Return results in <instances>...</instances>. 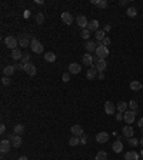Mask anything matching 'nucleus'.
<instances>
[{
  "label": "nucleus",
  "mask_w": 143,
  "mask_h": 160,
  "mask_svg": "<svg viewBox=\"0 0 143 160\" xmlns=\"http://www.w3.org/2000/svg\"><path fill=\"white\" fill-rule=\"evenodd\" d=\"M94 53H96V57H97L99 60H106V57L109 56V49L100 43V44L97 46V49H96Z\"/></svg>",
  "instance_id": "obj_1"
},
{
  "label": "nucleus",
  "mask_w": 143,
  "mask_h": 160,
  "mask_svg": "<svg viewBox=\"0 0 143 160\" xmlns=\"http://www.w3.org/2000/svg\"><path fill=\"white\" fill-rule=\"evenodd\" d=\"M5 44H6V47L15 50V49H17V46H19V39L15 37V36H7V37L5 39Z\"/></svg>",
  "instance_id": "obj_2"
},
{
  "label": "nucleus",
  "mask_w": 143,
  "mask_h": 160,
  "mask_svg": "<svg viewBox=\"0 0 143 160\" xmlns=\"http://www.w3.org/2000/svg\"><path fill=\"white\" fill-rule=\"evenodd\" d=\"M30 47H32V52H35V53H37V54H40L42 52H43V44L37 40V39H32V44H30Z\"/></svg>",
  "instance_id": "obj_3"
},
{
  "label": "nucleus",
  "mask_w": 143,
  "mask_h": 160,
  "mask_svg": "<svg viewBox=\"0 0 143 160\" xmlns=\"http://www.w3.org/2000/svg\"><path fill=\"white\" fill-rule=\"evenodd\" d=\"M12 146H13V144H12V141H10L9 139H3L2 141H0V151H2V154L7 153V151L10 150Z\"/></svg>",
  "instance_id": "obj_4"
},
{
  "label": "nucleus",
  "mask_w": 143,
  "mask_h": 160,
  "mask_svg": "<svg viewBox=\"0 0 143 160\" xmlns=\"http://www.w3.org/2000/svg\"><path fill=\"white\" fill-rule=\"evenodd\" d=\"M123 119L127 124H132L136 119V112H132V110H127L126 113H123Z\"/></svg>",
  "instance_id": "obj_5"
},
{
  "label": "nucleus",
  "mask_w": 143,
  "mask_h": 160,
  "mask_svg": "<svg viewBox=\"0 0 143 160\" xmlns=\"http://www.w3.org/2000/svg\"><path fill=\"white\" fill-rule=\"evenodd\" d=\"M19 44H20V47H29L32 44L30 43V36H27V35L19 36Z\"/></svg>",
  "instance_id": "obj_6"
},
{
  "label": "nucleus",
  "mask_w": 143,
  "mask_h": 160,
  "mask_svg": "<svg viewBox=\"0 0 143 160\" xmlns=\"http://www.w3.org/2000/svg\"><path fill=\"white\" fill-rule=\"evenodd\" d=\"M9 140L12 141V144H13V147H20V144H22V137L19 136V134H9Z\"/></svg>",
  "instance_id": "obj_7"
},
{
  "label": "nucleus",
  "mask_w": 143,
  "mask_h": 160,
  "mask_svg": "<svg viewBox=\"0 0 143 160\" xmlns=\"http://www.w3.org/2000/svg\"><path fill=\"white\" fill-rule=\"evenodd\" d=\"M25 72H26L29 76H36L37 69H36V66H35L33 63H27V64H25Z\"/></svg>",
  "instance_id": "obj_8"
},
{
  "label": "nucleus",
  "mask_w": 143,
  "mask_h": 160,
  "mask_svg": "<svg viewBox=\"0 0 143 160\" xmlns=\"http://www.w3.org/2000/svg\"><path fill=\"white\" fill-rule=\"evenodd\" d=\"M109 140V133L107 131H100L96 134V141L97 143H106Z\"/></svg>",
  "instance_id": "obj_9"
},
{
  "label": "nucleus",
  "mask_w": 143,
  "mask_h": 160,
  "mask_svg": "<svg viewBox=\"0 0 143 160\" xmlns=\"http://www.w3.org/2000/svg\"><path fill=\"white\" fill-rule=\"evenodd\" d=\"M62 22L66 23L67 26L72 25V23H73V16H72V13H69V12H63V13H62Z\"/></svg>",
  "instance_id": "obj_10"
},
{
  "label": "nucleus",
  "mask_w": 143,
  "mask_h": 160,
  "mask_svg": "<svg viewBox=\"0 0 143 160\" xmlns=\"http://www.w3.org/2000/svg\"><path fill=\"white\" fill-rule=\"evenodd\" d=\"M67 69H69V73H70V74H77V73H80V70H82V67H80L79 63H70Z\"/></svg>",
  "instance_id": "obj_11"
},
{
  "label": "nucleus",
  "mask_w": 143,
  "mask_h": 160,
  "mask_svg": "<svg viewBox=\"0 0 143 160\" xmlns=\"http://www.w3.org/2000/svg\"><path fill=\"white\" fill-rule=\"evenodd\" d=\"M116 112V106L112 102H106L104 103V113L106 114H113Z\"/></svg>",
  "instance_id": "obj_12"
},
{
  "label": "nucleus",
  "mask_w": 143,
  "mask_h": 160,
  "mask_svg": "<svg viewBox=\"0 0 143 160\" xmlns=\"http://www.w3.org/2000/svg\"><path fill=\"white\" fill-rule=\"evenodd\" d=\"M89 20L86 19V16H77V26L82 29H87Z\"/></svg>",
  "instance_id": "obj_13"
},
{
  "label": "nucleus",
  "mask_w": 143,
  "mask_h": 160,
  "mask_svg": "<svg viewBox=\"0 0 143 160\" xmlns=\"http://www.w3.org/2000/svg\"><path fill=\"white\" fill-rule=\"evenodd\" d=\"M72 134H73V136H77V137H82V136H83V127L79 126V124L72 126Z\"/></svg>",
  "instance_id": "obj_14"
},
{
  "label": "nucleus",
  "mask_w": 143,
  "mask_h": 160,
  "mask_svg": "<svg viewBox=\"0 0 143 160\" xmlns=\"http://www.w3.org/2000/svg\"><path fill=\"white\" fill-rule=\"evenodd\" d=\"M122 133H123V136H124V137L130 139V137H133L134 130H133V127H132V126H124V127H123V130H122Z\"/></svg>",
  "instance_id": "obj_15"
},
{
  "label": "nucleus",
  "mask_w": 143,
  "mask_h": 160,
  "mask_svg": "<svg viewBox=\"0 0 143 160\" xmlns=\"http://www.w3.org/2000/svg\"><path fill=\"white\" fill-rule=\"evenodd\" d=\"M82 62H83V64L92 67V64H93V56H92L90 53H86V54L82 57Z\"/></svg>",
  "instance_id": "obj_16"
},
{
  "label": "nucleus",
  "mask_w": 143,
  "mask_h": 160,
  "mask_svg": "<svg viewBox=\"0 0 143 160\" xmlns=\"http://www.w3.org/2000/svg\"><path fill=\"white\" fill-rule=\"evenodd\" d=\"M112 150H113L114 153H122V151H123V143H122L120 140H116V141L112 144Z\"/></svg>",
  "instance_id": "obj_17"
},
{
  "label": "nucleus",
  "mask_w": 143,
  "mask_h": 160,
  "mask_svg": "<svg viewBox=\"0 0 143 160\" xmlns=\"http://www.w3.org/2000/svg\"><path fill=\"white\" fill-rule=\"evenodd\" d=\"M97 46H99V44H96L94 42H90V40H89V42L84 44V49H86V52H87V53H92V52H96Z\"/></svg>",
  "instance_id": "obj_18"
},
{
  "label": "nucleus",
  "mask_w": 143,
  "mask_h": 160,
  "mask_svg": "<svg viewBox=\"0 0 143 160\" xmlns=\"http://www.w3.org/2000/svg\"><path fill=\"white\" fill-rule=\"evenodd\" d=\"M96 76H97V69H96V67H89V69H87V73H86L87 80H93Z\"/></svg>",
  "instance_id": "obj_19"
},
{
  "label": "nucleus",
  "mask_w": 143,
  "mask_h": 160,
  "mask_svg": "<svg viewBox=\"0 0 143 160\" xmlns=\"http://www.w3.org/2000/svg\"><path fill=\"white\" fill-rule=\"evenodd\" d=\"M87 30H90V32H97L99 30V22L97 20H90L89 22V25H87Z\"/></svg>",
  "instance_id": "obj_20"
},
{
  "label": "nucleus",
  "mask_w": 143,
  "mask_h": 160,
  "mask_svg": "<svg viewBox=\"0 0 143 160\" xmlns=\"http://www.w3.org/2000/svg\"><path fill=\"white\" fill-rule=\"evenodd\" d=\"M15 72H16V67H15L13 64H9V66H6V67L3 69V74H5L6 77L12 76V74H13Z\"/></svg>",
  "instance_id": "obj_21"
},
{
  "label": "nucleus",
  "mask_w": 143,
  "mask_h": 160,
  "mask_svg": "<svg viewBox=\"0 0 143 160\" xmlns=\"http://www.w3.org/2000/svg\"><path fill=\"white\" fill-rule=\"evenodd\" d=\"M124 160H139V154L134 150H130L124 154Z\"/></svg>",
  "instance_id": "obj_22"
},
{
  "label": "nucleus",
  "mask_w": 143,
  "mask_h": 160,
  "mask_svg": "<svg viewBox=\"0 0 143 160\" xmlns=\"http://www.w3.org/2000/svg\"><path fill=\"white\" fill-rule=\"evenodd\" d=\"M104 35H106V33H104L103 30H97V32L94 33V39H96V42H97L99 44H100V43L106 39V36H104Z\"/></svg>",
  "instance_id": "obj_23"
},
{
  "label": "nucleus",
  "mask_w": 143,
  "mask_h": 160,
  "mask_svg": "<svg viewBox=\"0 0 143 160\" xmlns=\"http://www.w3.org/2000/svg\"><path fill=\"white\" fill-rule=\"evenodd\" d=\"M130 89H132L133 92H137V90L143 89V84H142L139 80H133V82L130 83Z\"/></svg>",
  "instance_id": "obj_24"
},
{
  "label": "nucleus",
  "mask_w": 143,
  "mask_h": 160,
  "mask_svg": "<svg viewBox=\"0 0 143 160\" xmlns=\"http://www.w3.org/2000/svg\"><path fill=\"white\" fill-rule=\"evenodd\" d=\"M106 67H107V62H106V60H99L97 64H96V69H97L99 73L103 72V70H106Z\"/></svg>",
  "instance_id": "obj_25"
},
{
  "label": "nucleus",
  "mask_w": 143,
  "mask_h": 160,
  "mask_svg": "<svg viewBox=\"0 0 143 160\" xmlns=\"http://www.w3.org/2000/svg\"><path fill=\"white\" fill-rule=\"evenodd\" d=\"M22 56H23V53H20V50H19V49H15V50H12V54H10V57H12L13 60H20V59H22Z\"/></svg>",
  "instance_id": "obj_26"
},
{
  "label": "nucleus",
  "mask_w": 143,
  "mask_h": 160,
  "mask_svg": "<svg viewBox=\"0 0 143 160\" xmlns=\"http://www.w3.org/2000/svg\"><path fill=\"white\" fill-rule=\"evenodd\" d=\"M116 109H117L120 113H126V112H127V103H124V102H119V103L116 104Z\"/></svg>",
  "instance_id": "obj_27"
},
{
  "label": "nucleus",
  "mask_w": 143,
  "mask_h": 160,
  "mask_svg": "<svg viewBox=\"0 0 143 160\" xmlns=\"http://www.w3.org/2000/svg\"><path fill=\"white\" fill-rule=\"evenodd\" d=\"M45 60L49 62V63H52V62L56 60V54L53 52H47V53H45Z\"/></svg>",
  "instance_id": "obj_28"
},
{
  "label": "nucleus",
  "mask_w": 143,
  "mask_h": 160,
  "mask_svg": "<svg viewBox=\"0 0 143 160\" xmlns=\"http://www.w3.org/2000/svg\"><path fill=\"white\" fill-rule=\"evenodd\" d=\"M92 3L96 5L97 7H100V9H106L107 7V2H106V0H93Z\"/></svg>",
  "instance_id": "obj_29"
},
{
  "label": "nucleus",
  "mask_w": 143,
  "mask_h": 160,
  "mask_svg": "<svg viewBox=\"0 0 143 160\" xmlns=\"http://www.w3.org/2000/svg\"><path fill=\"white\" fill-rule=\"evenodd\" d=\"M25 131V126L23 124H16L15 127H13V133L15 134H19V136H22V133Z\"/></svg>",
  "instance_id": "obj_30"
},
{
  "label": "nucleus",
  "mask_w": 143,
  "mask_h": 160,
  "mask_svg": "<svg viewBox=\"0 0 143 160\" xmlns=\"http://www.w3.org/2000/svg\"><path fill=\"white\" fill-rule=\"evenodd\" d=\"M79 143H80V137H77V136H73V137L69 139V144L70 146H77Z\"/></svg>",
  "instance_id": "obj_31"
},
{
  "label": "nucleus",
  "mask_w": 143,
  "mask_h": 160,
  "mask_svg": "<svg viewBox=\"0 0 143 160\" xmlns=\"http://www.w3.org/2000/svg\"><path fill=\"white\" fill-rule=\"evenodd\" d=\"M126 15H127L129 17H136V15H137L136 7H129V9H127V12H126Z\"/></svg>",
  "instance_id": "obj_32"
},
{
  "label": "nucleus",
  "mask_w": 143,
  "mask_h": 160,
  "mask_svg": "<svg viewBox=\"0 0 143 160\" xmlns=\"http://www.w3.org/2000/svg\"><path fill=\"white\" fill-rule=\"evenodd\" d=\"M94 160H107V153L106 151H99L96 154V159Z\"/></svg>",
  "instance_id": "obj_33"
},
{
  "label": "nucleus",
  "mask_w": 143,
  "mask_h": 160,
  "mask_svg": "<svg viewBox=\"0 0 143 160\" xmlns=\"http://www.w3.org/2000/svg\"><path fill=\"white\" fill-rule=\"evenodd\" d=\"M20 62H22L23 64H27V63H30V54H29V53H23V56H22Z\"/></svg>",
  "instance_id": "obj_34"
},
{
  "label": "nucleus",
  "mask_w": 143,
  "mask_h": 160,
  "mask_svg": "<svg viewBox=\"0 0 143 160\" xmlns=\"http://www.w3.org/2000/svg\"><path fill=\"white\" fill-rule=\"evenodd\" d=\"M43 22H45L43 13H37V15H36V23H37V25H43Z\"/></svg>",
  "instance_id": "obj_35"
},
{
  "label": "nucleus",
  "mask_w": 143,
  "mask_h": 160,
  "mask_svg": "<svg viewBox=\"0 0 143 160\" xmlns=\"http://www.w3.org/2000/svg\"><path fill=\"white\" fill-rule=\"evenodd\" d=\"M129 107H130L132 112H136V113H137V102H136V100L129 102Z\"/></svg>",
  "instance_id": "obj_36"
},
{
  "label": "nucleus",
  "mask_w": 143,
  "mask_h": 160,
  "mask_svg": "<svg viewBox=\"0 0 143 160\" xmlns=\"http://www.w3.org/2000/svg\"><path fill=\"white\" fill-rule=\"evenodd\" d=\"M129 144H130V146H134V147H136L137 144H140V140H137L136 137H130V139H129Z\"/></svg>",
  "instance_id": "obj_37"
},
{
  "label": "nucleus",
  "mask_w": 143,
  "mask_h": 160,
  "mask_svg": "<svg viewBox=\"0 0 143 160\" xmlns=\"http://www.w3.org/2000/svg\"><path fill=\"white\" fill-rule=\"evenodd\" d=\"M80 36H82L83 39H89V36H90V30L83 29V30H82V33H80Z\"/></svg>",
  "instance_id": "obj_38"
},
{
  "label": "nucleus",
  "mask_w": 143,
  "mask_h": 160,
  "mask_svg": "<svg viewBox=\"0 0 143 160\" xmlns=\"http://www.w3.org/2000/svg\"><path fill=\"white\" fill-rule=\"evenodd\" d=\"M15 67H16V70H25V64L23 63H16V64H13Z\"/></svg>",
  "instance_id": "obj_39"
},
{
  "label": "nucleus",
  "mask_w": 143,
  "mask_h": 160,
  "mask_svg": "<svg viewBox=\"0 0 143 160\" xmlns=\"http://www.w3.org/2000/svg\"><path fill=\"white\" fill-rule=\"evenodd\" d=\"M2 83H3V86H9V84H10V79L5 76V77L2 79Z\"/></svg>",
  "instance_id": "obj_40"
},
{
  "label": "nucleus",
  "mask_w": 143,
  "mask_h": 160,
  "mask_svg": "<svg viewBox=\"0 0 143 160\" xmlns=\"http://www.w3.org/2000/svg\"><path fill=\"white\" fill-rule=\"evenodd\" d=\"M62 79H63V82H69L70 80V73H65Z\"/></svg>",
  "instance_id": "obj_41"
},
{
  "label": "nucleus",
  "mask_w": 143,
  "mask_h": 160,
  "mask_svg": "<svg viewBox=\"0 0 143 160\" xmlns=\"http://www.w3.org/2000/svg\"><path fill=\"white\" fill-rule=\"evenodd\" d=\"M102 44H103V46H106V47H107V46H109V44H110V39H109V37H106V39H104V40H103V42H102Z\"/></svg>",
  "instance_id": "obj_42"
},
{
  "label": "nucleus",
  "mask_w": 143,
  "mask_h": 160,
  "mask_svg": "<svg viewBox=\"0 0 143 160\" xmlns=\"http://www.w3.org/2000/svg\"><path fill=\"white\" fill-rule=\"evenodd\" d=\"M5 131H6V126H5V123H2L0 124V133L5 134Z\"/></svg>",
  "instance_id": "obj_43"
},
{
  "label": "nucleus",
  "mask_w": 143,
  "mask_h": 160,
  "mask_svg": "<svg viewBox=\"0 0 143 160\" xmlns=\"http://www.w3.org/2000/svg\"><path fill=\"white\" fill-rule=\"evenodd\" d=\"M80 143H82V144H86V143H87V136H84V134H83V136H82V139H80Z\"/></svg>",
  "instance_id": "obj_44"
},
{
  "label": "nucleus",
  "mask_w": 143,
  "mask_h": 160,
  "mask_svg": "<svg viewBox=\"0 0 143 160\" xmlns=\"http://www.w3.org/2000/svg\"><path fill=\"white\" fill-rule=\"evenodd\" d=\"M110 29H112V26H110V25H106V26L103 27V32H104V33H106V32H110Z\"/></svg>",
  "instance_id": "obj_45"
},
{
  "label": "nucleus",
  "mask_w": 143,
  "mask_h": 160,
  "mask_svg": "<svg viewBox=\"0 0 143 160\" xmlns=\"http://www.w3.org/2000/svg\"><path fill=\"white\" fill-rule=\"evenodd\" d=\"M137 126H139L140 129H143V117H142V119H139V121H137Z\"/></svg>",
  "instance_id": "obj_46"
},
{
  "label": "nucleus",
  "mask_w": 143,
  "mask_h": 160,
  "mask_svg": "<svg viewBox=\"0 0 143 160\" xmlns=\"http://www.w3.org/2000/svg\"><path fill=\"white\" fill-rule=\"evenodd\" d=\"M127 3H129L127 0H120V2H119V5H120V6H126Z\"/></svg>",
  "instance_id": "obj_47"
},
{
  "label": "nucleus",
  "mask_w": 143,
  "mask_h": 160,
  "mask_svg": "<svg viewBox=\"0 0 143 160\" xmlns=\"http://www.w3.org/2000/svg\"><path fill=\"white\" fill-rule=\"evenodd\" d=\"M97 77H99L100 80H103V79H104V74H103V72H100V73L97 74Z\"/></svg>",
  "instance_id": "obj_48"
},
{
  "label": "nucleus",
  "mask_w": 143,
  "mask_h": 160,
  "mask_svg": "<svg viewBox=\"0 0 143 160\" xmlns=\"http://www.w3.org/2000/svg\"><path fill=\"white\" fill-rule=\"evenodd\" d=\"M122 114H123V113H120V114H117V116H116V120H117V121H120V120L123 119V116H122Z\"/></svg>",
  "instance_id": "obj_49"
},
{
  "label": "nucleus",
  "mask_w": 143,
  "mask_h": 160,
  "mask_svg": "<svg viewBox=\"0 0 143 160\" xmlns=\"http://www.w3.org/2000/svg\"><path fill=\"white\" fill-rule=\"evenodd\" d=\"M19 160H29V159H27L26 156H20V157H19Z\"/></svg>",
  "instance_id": "obj_50"
},
{
  "label": "nucleus",
  "mask_w": 143,
  "mask_h": 160,
  "mask_svg": "<svg viewBox=\"0 0 143 160\" xmlns=\"http://www.w3.org/2000/svg\"><path fill=\"white\" fill-rule=\"evenodd\" d=\"M140 146H142V147H143V137H142V139H140Z\"/></svg>",
  "instance_id": "obj_51"
},
{
  "label": "nucleus",
  "mask_w": 143,
  "mask_h": 160,
  "mask_svg": "<svg viewBox=\"0 0 143 160\" xmlns=\"http://www.w3.org/2000/svg\"><path fill=\"white\" fill-rule=\"evenodd\" d=\"M140 156H142V157H143V149H142V151H140Z\"/></svg>",
  "instance_id": "obj_52"
},
{
  "label": "nucleus",
  "mask_w": 143,
  "mask_h": 160,
  "mask_svg": "<svg viewBox=\"0 0 143 160\" xmlns=\"http://www.w3.org/2000/svg\"><path fill=\"white\" fill-rule=\"evenodd\" d=\"M142 133H143V129H142Z\"/></svg>",
  "instance_id": "obj_53"
}]
</instances>
